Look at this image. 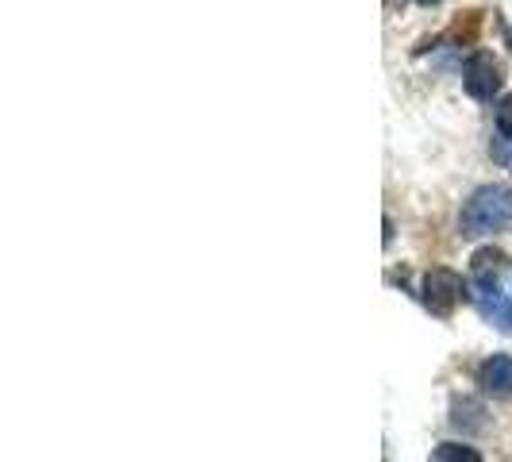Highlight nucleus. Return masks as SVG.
Instances as JSON below:
<instances>
[{"mask_svg":"<svg viewBox=\"0 0 512 462\" xmlns=\"http://www.w3.org/2000/svg\"><path fill=\"white\" fill-rule=\"evenodd\" d=\"M493 158H497L501 166H509V170H512V135H505V131H501V135L493 139Z\"/></svg>","mask_w":512,"mask_h":462,"instance_id":"obj_8","label":"nucleus"},{"mask_svg":"<svg viewBox=\"0 0 512 462\" xmlns=\"http://www.w3.org/2000/svg\"><path fill=\"white\" fill-rule=\"evenodd\" d=\"M428 462H482V455L466 443H439Z\"/></svg>","mask_w":512,"mask_h":462,"instance_id":"obj_7","label":"nucleus"},{"mask_svg":"<svg viewBox=\"0 0 512 462\" xmlns=\"http://www.w3.org/2000/svg\"><path fill=\"white\" fill-rule=\"evenodd\" d=\"M474 301H478V312H482L486 320H493L501 332H512V305L497 293V285H482V293H478Z\"/></svg>","mask_w":512,"mask_h":462,"instance_id":"obj_6","label":"nucleus"},{"mask_svg":"<svg viewBox=\"0 0 512 462\" xmlns=\"http://www.w3.org/2000/svg\"><path fill=\"white\" fill-rule=\"evenodd\" d=\"M462 297H466V285H462V278L455 274V270L436 266V270L424 278V305H428V312L451 316V312L459 308Z\"/></svg>","mask_w":512,"mask_h":462,"instance_id":"obj_2","label":"nucleus"},{"mask_svg":"<svg viewBox=\"0 0 512 462\" xmlns=\"http://www.w3.org/2000/svg\"><path fill=\"white\" fill-rule=\"evenodd\" d=\"M497 128L505 131V135H512V93L501 101V108H497Z\"/></svg>","mask_w":512,"mask_h":462,"instance_id":"obj_9","label":"nucleus"},{"mask_svg":"<svg viewBox=\"0 0 512 462\" xmlns=\"http://www.w3.org/2000/svg\"><path fill=\"white\" fill-rule=\"evenodd\" d=\"M505 270H509V255L501 247H482V251H474V258H470V274H474L478 285H497V278Z\"/></svg>","mask_w":512,"mask_h":462,"instance_id":"obj_5","label":"nucleus"},{"mask_svg":"<svg viewBox=\"0 0 512 462\" xmlns=\"http://www.w3.org/2000/svg\"><path fill=\"white\" fill-rule=\"evenodd\" d=\"M478 385L493 397H509L512 393V355H493L478 370Z\"/></svg>","mask_w":512,"mask_h":462,"instance_id":"obj_4","label":"nucleus"},{"mask_svg":"<svg viewBox=\"0 0 512 462\" xmlns=\"http://www.w3.org/2000/svg\"><path fill=\"white\" fill-rule=\"evenodd\" d=\"M512 220V189L505 185H482L459 216L462 239H474V235H489V231H501Z\"/></svg>","mask_w":512,"mask_h":462,"instance_id":"obj_1","label":"nucleus"},{"mask_svg":"<svg viewBox=\"0 0 512 462\" xmlns=\"http://www.w3.org/2000/svg\"><path fill=\"white\" fill-rule=\"evenodd\" d=\"M416 4H439V0H416Z\"/></svg>","mask_w":512,"mask_h":462,"instance_id":"obj_10","label":"nucleus"},{"mask_svg":"<svg viewBox=\"0 0 512 462\" xmlns=\"http://www.w3.org/2000/svg\"><path fill=\"white\" fill-rule=\"evenodd\" d=\"M501 66H497V58L486 51L470 54V62H466V70H462V85H466V93L474 97V101H493L497 93H501Z\"/></svg>","mask_w":512,"mask_h":462,"instance_id":"obj_3","label":"nucleus"}]
</instances>
